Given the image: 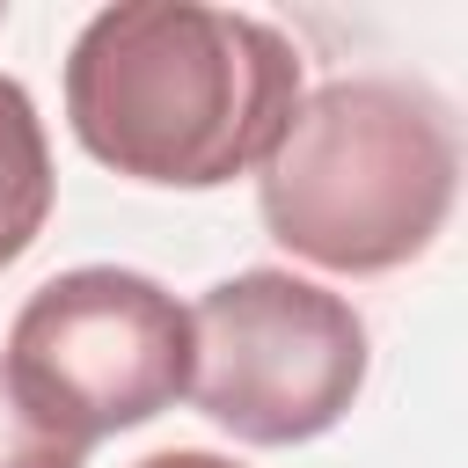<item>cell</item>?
I'll return each instance as SVG.
<instances>
[{
	"label": "cell",
	"mask_w": 468,
	"mask_h": 468,
	"mask_svg": "<svg viewBox=\"0 0 468 468\" xmlns=\"http://www.w3.org/2000/svg\"><path fill=\"white\" fill-rule=\"evenodd\" d=\"M366 322L292 271H234L190 307V395L241 446H300L366 388Z\"/></svg>",
	"instance_id": "cell-4"
},
{
	"label": "cell",
	"mask_w": 468,
	"mask_h": 468,
	"mask_svg": "<svg viewBox=\"0 0 468 468\" xmlns=\"http://www.w3.org/2000/svg\"><path fill=\"white\" fill-rule=\"evenodd\" d=\"M132 468H241V461H227V453H212V446H168V453H146V461H132Z\"/></svg>",
	"instance_id": "cell-7"
},
{
	"label": "cell",
	"mask_w": 468,
	"mask_h": 468,
	"mask_svg": "<svg viewBox=\"0 0 468 468\" xmlns=\"http://www.w3.org/2000/svg\"><path fill=\"white\" fill-rule=\"evenodd\" d=\"M51 139H44V117L29 102V88L15 73H0V271L44 234L51 219Z\"/></svg>",
	"instance_id": "cell-5"
},
{
	"label": "cell",
	"mask_w": 468,
	"mask_h": 468,
	"mask_svg": "<svg viewBox=\"0 0 468 468\" xmlns=\"http://www.w3.org/2000/svg\"><path fill=\"white\" fill-rule=\"evenodd\" d=\"M0 366L51 431L95 446L190 395V307L146 271L80 263L22 300Z\"/></svg>",
	"instance_id": "cell-3"
},
{
	"label": "cell",
	"mask_w": 468,
	"mask_h": 468,
	"mask_svg": "<svg viewBox=\"0 0 468 468\" xmlns=\"http://www.w3.org/2000/svg\"><path fill=\"white\" fill-rule=\"evenodd\" d=\"M300 110V51L256 15L205 0H117L66 51L73 139L161 190L249 176Z\"/></svg>",
	"instance_id": "cell-1"
},
{
	"label": "cell",
	"mask_w": 468,
	"mask_h": 468,
	"mask_svg": "<svg viewBox=\"0 0 468 468\" xmlns=\"http://www.w3.org/2000/svg\"><path fill=\"white\" fill-rule=\"evenodd\" d=\"M461 190L453 110L424 80H329L300 95L278 146L256 161V205L292 256L373 278L424 256Z\"/></svg>",
	"instance_id": "cell-2"
},
{
	"label": "cell",
	"mask_w": 468,
	"mask_h": 468,
	"mask_svg": "<svg viewBox=\"0 0 468 468\" xmlns=\"http://www.w3.org/2000/svg\"><path fill=\"white\" fill-rule=\"evenodd\" d=\"M80 461H88V446H73L66 431H51L22 402V388L7 380V366H0V468H80Z\"/></svg>",
	"instance_id": "cell-6"
}]
</instances>
